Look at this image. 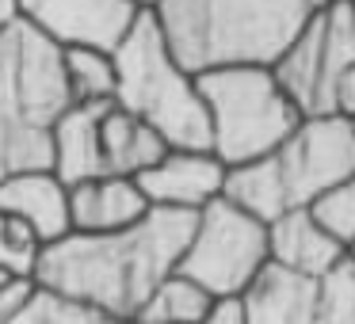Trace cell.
<instances>
[{"instance_id": "obj_18", "label": "cell", "mask_w": 355, "mask_h": 324, "mask_svg": "<svg viewBox=\"0 0 355 324\" xmlns=\"http://www.w3.org/2000/svg\"><path fill=\"white\" fill-rule=\"evenodd\" d=\"M62 73L73 103H115V57L107 50H62Z\"/></svg>"}, {"instance_id": "obj_12", "label": "cell", "mask_w": 355, "mask_h": 324, "mask_svg": "<svg viewBox=\"0 0 355 324\" xmlns=\"http://www.w3.org/2000/svg\"><path fill=\"white\" fill-rule=\"evenodd\" d=\"M134 176H100L69 187V233H119L149 214Z\"/></svg>"}, {"instance_id": "obj_30", "label": "cell", "mask_w": 355, "mask_h": 324, "mask_svg": "<svg viewBox=\"0 0 355 324\" xmlns=\"http://www.w3.org/2000/svg\"><path fill=\"white\" fill-rule=\"evenodd\" d=\"M347 255H352V260H355V244H352V252H347Z\"/></svg>"}, {"instance_id": "obj_28", "label": "cell", "mask_w": 355, "mask_h": 324, "mask_svg": "<svg viewBox=\"0 0 355 324\" xmlns=\"http://www.w3.org/2000/svg\"><path fill=\"white\" fill-rule=\"evenodd\" d=\"M130 4H134V8H141V12H149V8L157 4V0H130Z\"/></svg>"}, {"instance_id": "obj_19", "label": "cell", "mask_w": 355, "mask_h": 324, "mask_svg": "<svg viewBox=\"0 0 355 324\" xmlns=\"http://www.w3.org/2000/svg\"><path fill=\"white\" fill-rule=\"evenodd\" d=\"M8 324H115V321L92 305H80V301H69L62 294L35 286V294L24 301V309Z\"/></svg>"}, {"instance_id": "obj_26", "label": "cell", "mask_w": 355, "mask_h": 324, "mask_svg": "<svg viewBox=\"0 0 355 324\" xmlns=\"http://www.w3.org/2000/svg\"><path fill=\"white\" fill-rule=\"evenodd\" d=\"M202 324H241L237 301H218V309H214V313H210Z\"/></svg>"}, {"instance_id": "obj_17", "label": "cell", "mask_w": 355, "mask_h": 324, "mask_svg": "<svg viewBox=\"0 0 355 324\" xmlns=\"http://www.w3.org/2000/svg\"><path fill=\"white\" fill-rule=\"evenodd\" d=\"M218 309V298H210L199 282L172 271L141 305V313L130 324H202Z\"/></svg>"}, {"instance_id": "obj_21", "label": "cell", "mask_w": 355, "mask_h": 324, "mask_svg": "<svg viewBox=\"0 0 355 324\" xmlns=\"http://www.w3.org/2000/svg\"><path fill=\"white\" fill-rule=\"evenodd\" d=\"M313 324H355V260H340L317 282Z\"/></svg>"}, {"instance_id": "obj_9", "label": "cell", "mask_w": 355, "mask_h": 324, "mask_svg": "<svg viewBox=\"0 0 355 324\" xmlns=\"http://www.w3.org/2000/svg\"><path fill=\"white\" fill-rule=\"evenodd\" d=\"M141 8L130 0H16V19L58 50H115Z\"/></svg>"}, {"instance_id": "obj_23", "label": "cell", "mask_w": 355, "mask_h": 324, "mask_svg": "<svg viewBox=\"0 0 355 324\" xmlns=\"http://www.w3.org/2000/svg\"><path fill=\"white\" fill-rule=\"evenodd\" d=\"M31 294H35V278H24L19 286H12V290L0 294V324H8L12 316L24 309V301L31 298Z\"/></svg>"}, {"instance_id": "obj_4", "label": "cell", "mask_w": 355, "mask_h": 324, "mask_svg": "<svg viewBox=\"0 0 355 324\" xmlns=\"http://www.w3.org/2000/svg\"><path fill=\"white\" fill-rule=\"evenodd\" d=\"M355 176V134L347 118L317 115L302 118L275 153L241 168H225L222 199L252 214L256 222H275L286 210H306L317 195Z\"/></svg>"}, {"instance_id": "obj_7", "label": "cell", "mask_w": 355, "mask_h": 324, "mask_svg": "<svg viewBox=\"0 0 355 324\" xmlns=\"http://www.w3.org/2000/svg\"><path fill=\"white\" fill-rule=\"evenodd\" d=\"M268 263V225L233 206L230 199H214L195 214L191 240L176 271L199 282L210 298L237 301Z\"/></svg>"}, {"instance_id": "obj_20", "label": "cell", "mask_w": 355, "mask_h": 324, "mask_svg": "<svg viewBox=\"0 0 355 324\" xmlns=\"http://www.w3.org/2000/svg\"><path fill=\"white\" fill-rule=\"evenodd\" d=\"M306 210L344 252H352V244H355V176L329 187L324 195H317Z\"/></svg>"}, {"instance_id": "obj_14", "label": "cell", "mask_w": 355, "mask_h": 324, "mask_svg": "<svg viewBox=\"0 0 355 324\" xmlns=\"http://www.w3.org/2000/svg\"><path fill=\"white\" fill-rule=\"evenodd\" d=\"M268 260L321 282L340 260H347V252L309 217V210H286L268 222Z\"/></svg>"}, {"instance_id": "obj_22", "label": "cell", "mask_w": 355, "mask_h": 324, "mask_svg": "<svg viewBox=\"0 0 355 324\" xmlns=\"http://www.w3.org/2000/svg\"><path fill=\"white\" fill-rule=\"evenodd\" d=\"M39 237H35L31 229H27L24 222H16V217H4L0 214V260L16 263V267L31 271L35 255H39Z\"/></svg>"}, {"instance_id": "obj_8", "label": "cell", "mask_w": 355, "mask_h": 324, "mask_svg": "<svg viewBox=\"0 0 355 324\" xmlns=\"http://www.w3.org/2000/svg\"><path fill=\"white\" fill-rule=\"evenodd\" d=\"M355 69V4L336 0L332 8L313 12L286 54L271 65L279 88L291 96L302 118L332 115V92L340 77Z\"/></svg>"}, {"instance_id": "obj_13", "label": "cell", "mask_w": 355, "mask_h": 324, "mask_svg": "<svg viewBox=\"0 0 355 324\" xmlns=\"http://www.w3.org/2000/svg\"><path fill=\"white\" fill-rule=\"evenodd\" d=\"M317 278L268 263L237 298L241 324H313Z\"/></svg>"}, {"instance_id": "obj_6", "label": "cell", "mask_w": 355, "mask_h": 324, "mask_svg": "<svg viewBox=\"0 0 355 324\" xmlns=\"http://www.w3.org/2000/svg\"><path fill=\"white\" fill-rule=\"evenodd\" d=\"M195 88L207 107L210 153L225 168H241L275 153L302 123V111L279 88L275 73L263 65L202 73L195 77Z\"/></svg>"}, {"instance_id": "obj_11", "label": "cell", "mask_w": 355, "mask_h": 324, "mask_svg": "<svg viewBox=\"0 0 355 324\" xmlns=\"http://www.w3.org/2000/svg\"><path fill=\"white\" fill-rule=\"evenodd\" d=\"M0 214L24 222L39 244L69 237V187L54 172H16L0 179Z\"/></svg>"}, {"instance_id": "obj_25", "label": "cell", "mask_w": 355, "mask_h": 324, "mask_svg": "<svg viewBox=\"0 0 355 324\" xmlns=\"http://www.w3.org/2000/svg\"><path fill=\"white\" fill-rule=\"evenodd\" d=\"M24 278H31V271L16 267V263H8V260H0V294L12 290V286H19Z\"/></svg>"}, {"instance_id": "obj_5", "label": "cell", "mask_w": 355, "mask_h": 324, "mask_svg": "<svg viewBox=\"0 0 355 324\" xmlns=\"http://www.w3.org/2000/svg\"><path fill=\"white\" fill-rule=\"evenodd\" d=\"M111 57H115V107L153 126L168 149H210L207 107L195 77L176 65L149 12L134 19Z\"/></svg>"}, {"instance_id": "obj_2", "label": "cell", "mask_w": 355, "mask_h": 324, "mask_svg": "<svg viewBox=\"0 0 355 324\" xmlns=\"http://www.w3.org/2000/svg\"><path fill=\"white\" fill-rule=\"evenodd\" d=\"M149 16L180 69L202 77L241 65L271 69L313 12L306 0H157Z\"/></svg>"}, {"instance_id": "obj_31", "label": "cell", "mask_w": 355, "mask_h": 324, "mask_svg": "<svg viewBox=\"0 0 355 324\" xmlns=\"http://www.w3.org/2000/svg\"><path fill=\"white\" fill-rule=\"evenodd\" d=\"M352 4H355V0H352Z\"/></svg>"}, {"instance_id": "obj_24", "label": "cell", "mask_w": 355, "mask_h": 324, "mask_svg": "<svg viewBox=\"0 0 355 324\" xmlns=\"http://www.w3.org/2000/svg\"><path fill=\"white\" fill-rule=\"evenodd\" d=\"M332 115L336 118H352L355 115V69H347L340 77L336 92H332Z\"/></svg>"}, {"instance_id": "obj_16", "label": "cell", "mask_w": 355, "mask_h": 324, "mask_svg": "<svg viewBox=\"0 0 355 324\" xmlns=\"http://www.w3.org/2000/svg\"><path fill=\"white\" fill-rule=\"evenodd\" d=\"M168 153L164 138L141 118L107 103L100 115V156L107 176H141Z\"/></svg>"}, {"instance_id": "obj_15", "label": "cell", "mask_w": 355, "mask_h": 324, "mask_svg": "<svg viewBox=\"0 0 355 324\" xmlns=\"http://www.w3.org/2000/svg\"><path fill=\"white\" fill-rule=\"evenodd\" d=\"M107 103H73L54 126V153H50V172L65 187L100 179L103 156H100V115Z\"/></svg>"}, {"instance_id": "obj_1", "label": "cell", "mask_w": 355, "mask_h": 324, "mask_svg": "<svg viewBox=\"0 0 355 324\" xmlns=\"http://www.w3.org/2000/svg\"><path fill=\"white\" fill-rule=\"evenodd\" d=\"M195 229V214L149 210L138 225L119 233H69L39 248L31 263L35 286L130 324L149 294L176 271Z\"/></svg>"}, {"instance_id": "obj_10", "label": "cell", "mask_w": 355, "mask_h": 324, "mask_svg": "<svg viewBox=\"0 0 355 324\" xmlns=\"http://www.w3.org/2000/svg\"><path fill=\"white\" fill-rule=\"evenodd\" d=\"M149 206L199 214L214 199H222L225 164L210 149H168L153 168L134 176Z\"/></svg>"}, {"instance_id": "obj_3", "label": "cell", "mask_w": 355, "mask_h": 324, "mask_svg": "<svg viewBox=\"0 0 355 324\" xmlns=\"http://www.w3.org/2000/svg\"><path fill=\"white\" fill-rule=\"evenodd\" d=\"M73 107L62 50L24 19L0 31V179L50 172L54 126Z\"/></svg>"}, {"instance_id": "obj_27", "label": "cell", "mask_w": 355, "mask_h": 324, "mask_svg": "<svg viewBox=\"0 0 355 324\" xmlns=\"http://www.w3.org/2000/svg\"><path fill=\"white\" fill-rule=\"evenodd\" d=\"M16 19V0H0V31Z\"/></svg>"}, {"instance_id": "obj_29", "label": "cell", "mask_w": 355, "mask_h": 324, "mask_svg": "<svg viewBox=\"0 0 355 324\" xmlns=\"http://www.w3.org/2000/svg\"><path fill=\"white\" fill-rule=\"evenodd\" d=\"M347 126H352V134H355V115H352V118H347Z\"/></svg>"}]
</instances>
